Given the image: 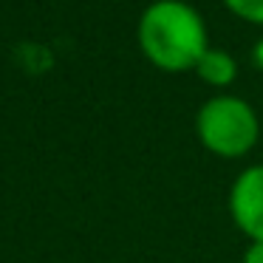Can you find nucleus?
Masks as SVG:
<instances>
[{"label":"nucleus","mask_w":263,"mask_h":263,"mask_svg":"<svg viewBox=\"0 0 263 263\" xmlns=\"http://www.w3.org/2000/svg\"><path fill=\"white\" fill-rule=\"evenodd\" d=\"M255 60H257V65L263 68V43H257V48H255Z\"/></svg>","instance_id":"nucleus-7"},{"label":"nucleus","mask_w":263,"mask_h":263,"mask_svg":"<svg viewBox=\"0 0 263 263\" xmlns=\"http://www.w3.org/2000/svg\"><path fill=\"white\" fill-rule=\"evenodd\" d=\"M243 263H263V240H255V243L246 249Z\"/></svg>","instance_id":"nucleus-6"},{"label":"nucleus","mask_w":263,"mask_h":263,"mask_svg":"<svg viewBox=\"0 0 263 263\" xmlns=\"http://www.w3.org/2000/svg\"><path fill=\"white\" fill-rule=\"evenodd\" d=\"M195 130L210 153L238 159L255 147L260 125L252 105L240 97H215L198 110Z\"/></svg>","instance_id":"nucleus-2"},{"label":"nucleus","mask_w":263,"mask_h":263,"mask_svg":"<svg viewBox=\"0 0 263 263\" xmlns=\"http://www.w3.org/2000/svg\"><path fill=\"white\" fill-rule=\"evenodd\" d=\"M223 6L232 14H238L240 20L263 26V0H223Z\"/></svg>","instance_id":"nucleus-5"},{"label":"nucleus","mask_w":263,"mask_h":263,"mask_svg":"<svg viewBox=\"0 0 263 263\" xmlns=\"http://www.w3.org/2000/svg\"><path fill=\"white\" fill-rule=\"evenodd\" d=\"M229 212L240 232L252 238V243L263 240V164L249 167L235 178L229 193Z\"/></svg>","instance_id":"nucleus-3"},{"label":"nucleus","mask_w":263,"mask_h":263,"mask_svg":"<svg viewBox=\"0 0 263 263\" xmlns=\"http://www.w3.org/2000/svg\"><path fill=\"white\" fill-rule=\"evenodd\" d=\"M142 54L161 71H190L204 57L206 29L201 14L184 0H156L139 20Z\"/></svg>","instance_id":"nucleus-1"},{"label":"nucleus","mask_w":263,"mask_h":263,"mask_svg":"<svg viewBox=\"0 0 263 263\" xmlns=\"http://www.w3.org/2000/svg\"><path fill=\"white\" fill-rule=\"evenodd\" d=\"M235 71H238V65H235L232 54L223 51V48H206L204 57L195 65V74H198L206 85H215V88L229 85V82L235 80Z\"/></svg>","instance_id":"nucleus-4"}]
</instances>
